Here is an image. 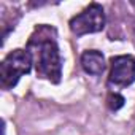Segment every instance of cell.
Here are the masks:
<instances>
[{
	"label": "cell",
	"instance_id": "obj_1",
	"mask_svg": "<svg viewBox=\"0 0 135 135\" xmlns=\"http://www.w3.org/2000/svg\"><path fill=\"white\" fill-rule=\"evenodd\" d=\"M46 29L38 32V37L33 35L27 45V51L32 56L37 75L49 80L51 83H59L62 75V62L57 43L52 37L45 35Z\"/></svg>",
	"mask_w": 135,
	"mask_h": 135
},
{
	"label": "cell",
	"instance_id": "obj_2",
	"mask_svg": "<svg viewBox=\"0 0 135 135\" xmlns=\"http://www.w3.org/2000/svg\"><path fill=\"white\" fill-rule=\"evenodd\" d=\"M32 56L29 51L15 49L11 51L0 65V81L5 89H11L16 86L22 75H27L32 69Z\"/></svg>",
	"mask_w": 135,
	"mask_h": 135
},
{
	"label": "cell",
	"instance_id": "obj_3",
	"mask_svg": "<svg viewBox=\"0 0 135 135\" xmlns=\"http://www.w3.org/2000/svg\"><path fill=\"white\" fill-rule=\"evenodd\" d=\"M103 27H105V13L102 5L99 3H91L84 11H81L70 21V29L76 37L100 32Z\"/></svg>",
	"mask_w": 135,
	"mask_h": 135
},
{
	"label": "cell",
	"instance_id": "obj_4",
	"mask_svg": "<svg viewBox=\"0 0 135 135\" xmlns=\"http://www.w3.org/2000/svg\"><path fill=\"white\" fill-rule=\"evenodd\" d=\"M108 84L114 88H126L135 81V59L132 56H116L110 60Z\"/></svg>",
	"mask_w": 135,
	"mask_h": 135
},
{
	"label": "cell",
	"instance_id": "obj_5",
	"mask_svg": "<svg viewBox=\"0 0 135 135\" xmlns=\"http://www.w3.org/2000/svg\"><path fill=\"white\" fill-rule=\"evenodd\" d=\"M81 67L86 73L99 76L105 70V57L100 51H95V49L84 51L81 54Z\"/></svg>",
	"mask_w": 135,
	"mask_h": 135
},
{
	"label": "cell",
	"instance_id": "obj_6",
	"mask_svg": "<svg viewBox=\"0 0 135 135\" xmlns=\"http://www.w3.org/2000/svg\"><path fill=\"white\" fill-rule=\"evenodd\" d=\"M107 102H108V107H110V110H113V111H116V110H119V108H122L124 107V97L122 95H119V94H110L108 95V99H107Z\"/></svg>",
	"mask_w": 135,
	"mask_h": 135
}]
</instances>
